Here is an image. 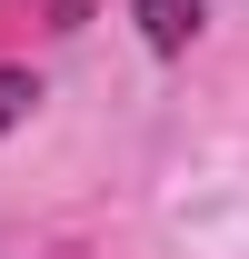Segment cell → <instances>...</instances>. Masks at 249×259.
<instances>
[{
  "label": "cell",
  "mask_w": 249,
  "mask_h": 259,
  "mask_svg": "<svg viewBox=\"0 0 249 259\" xmlns=\"http://www.w3.org/2000/svg\"><path fill=\"white\" fill-rule=\"evenodd\" d=\"M130 10H140V40H150L159 60L189 50V30H199V0H130Z\"/></svg>",
  "instance_id": "cell-1"
},
{
  "label": "cell",
  "mask_w": 249,
  "mask_h": 259,
  "mask_svg": "<svg viewBox=\"0 0 249 259\" xmlns=\"http://www.w3.org/2000/svg\"><path fill=\"white\" fill-rule=\"evenodd\" d=\"M30 100H40L30 70H0V130H20V120H30Z\"/></svg>",
  "instance_id": "cell-2"
}]
</instances>
